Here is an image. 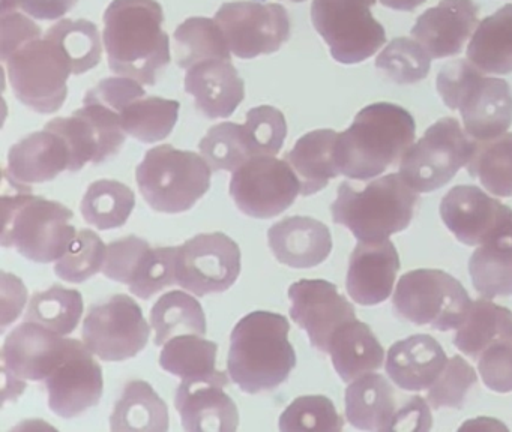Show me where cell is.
<instances>
[{"mask_svg":"<svg viewBox=\"0 0 512 432\" xmlns=\"http://www.w3.org/2000/svg\"><path fill=\"white\" fill-rule=\"evenodd\" d=\"M376 68L397 84H415L430 72L431 57L415 39L395 38L377 56Z\"/></svg>","mask_w":512,"mask_h":432,"instance_id":"7bdbcfd3","label":"cell"},{"mask_svg":"<svg viewBox=\"0 0 512 432\" xmlns=\"http://www.w3.org/2000/svg\"><path fill=\"white\" fill-rule=\"evenodd\" d=\"M448 357L442 345L430 335H412L395 342L386 357V374L407 392L427 390L439 378Z\"/></svg>","mask_w":512,"mask_h":432,"instance_id":"d4e9b609","label":"cell"},{"mask_svg":"<svg viewBox=\"0 0 512 432\" xmlns=\"http://www.w3.org/2000/svg\"><path fill=\"white\" fill-rule=\"evenodd\" d=\"M500 342L512 344V312L491 299L475 300L455 333V347L466 356L479 359L487 348Z\"/></svg>","mask_w":512,"mask_h":432,"instance_id":"1f68e13d","label":"cell"},{"mask_svg":"<svg viewBox=\"0 0 512 432\" xmlns=\"http://www.w3.org/2000/svg\"><path fill=\"white\" fill-rule=\"evenodd\" d=\"M398 270L400 255L391 240L359 242L350 255L347 293L359 305H379L391 296Z\"/></svg>","mask_w":512,"mask_h":432,"instance_id":"44dd1931","label":"cell"},{"mask_svg":"<svg viewBox=\"0 0 512 432\" xmlns=\"http://www.w3.org/2000/svg\"><path fill=\"white\" fill-rule=\"evenodd\" d=\"M424 2L425 0H380V3L386 6V8L404 12L413 11V9L418 8V6H421Z\"/></svg>","mask_w":512,"mask_h":432,"instance_id":"11a10c76","label":"cell"},{"mask_svg":"<svg viewBox=\"0 0 512 432\" xmlns=\"http://www.w3.org/2000/svg\"><path fill=\"white\" fill-rule=\"evenodd\" d=\"M301 194V183L286 159L253 156L233 171L230 197L245 215L269 219L280 215Z\"/></svg>","mask_w":512,"mask_h":432,"instance_id":"4fadbf2b","label":"cell"},{"mask_svg":"<svg viewBox=\"0 0 512 432\" xmlns=\"http://www.w3.org/2000/svg\"><path fill=\"white\" fill-rule=\"evenodd\" d=\"M241 248L224 233L197 234L178 246L176 279L185 290L202 297L229 290L242 267Z\"/></svg>","mask_w":512,"mask_h":432,"instance_id":"9a60e30c","label":"cell"},{"mask_svg":"<svg viewBox=\"0 0 512 432\" xmlns=\"http://www.w3.org/2000/svg\"><path fill=\"white\" fill-rule=\"evenodd\" d=\"M70 170V150L56 132H32L17 141L8 152V174L17 182L31 185L55 180L62 171Z\"/></svg>","mask_w":512,"mask_h":432,"instance_id":"484cf974","label":"cell"},{"mask_svg":"<svg viewBox=\"0 0 512 432\" xmlns=\"http://www.w3.org/2000/svg\"><path fill=\"white\" fill-rule=\"evenodd\" d=\"M79 0H2V12L22 9L37 20H58L76 6Z\"/></svg>","mask_w":512,"mask_h":432,"instance_id":"f5cc1de1","label":"cell"},{"mask_svg":"<svg viewBox=\"0 0 512 432\" xmlns=\"http://www.w3.org/2000/svg\"><path fill=\"white\" fill-rule=\"evenodd\" d=\"M41 29L19 11L2 12V60L26 42L41 38Z\"/></svg>","mask_w":512,"mask_h":432,"instance_id":"816d5d0a","label":"cell"},{"mask_svg":"<svg viewBox=\"0 0 512 432\" xmlns=\"http://www.w3.org/2000/svg\"><path fill=\"white\" fill-rule=\"evenodd\" d=\"M49 407L64 419H74L97 407L103 396V369L88 345L70 339L67 353L44 380Z\"/></svg>","mask_w":512,"mask_h":432,"instance_id":"e0dca14e","label":"cell"},{"mask_svg":"<svg viewBox=\"0 0 512 432\" xmlns=\"http://www.w3.org/2000/svg\"><path fill=\"white\" fill-rule=\"evenodd\" d=\"M448 230L467 246L512 236V209L473 185L454 186L440 203Z\"/></svg>","mask_w":512,"mask_h":432,"instance_id":"2e32d148","label":"cell"},{"mask_svg":"<svg viewBox=\"0 0 512 432\" xmlns=\"http://www.w3.org/2000/svg\"><path fill=\"white\" fill-rule=\"evenodd\" d=\"M337 140L338 134L332 129H316L302 135L293 149L284 155L298 176L304 197L322 191L329 180L340 176L335 156Z\"/></svg>","mask_w":512,"mask_h":432,"instance_id":"83f0119b","label":"cell"},{"mask_svg":"<svg viewBox=\"0 0 512 432\" xmlns=\"http://www.w3.org/2000/svg\"><path fill=\"white\" fill-rule=\"evenodd\" d=\"M173 41L175 60L179 68L190 69L205 60H230L229 44L215 18H188L179 24Z\"/></svg>","mask_w":512,"mask_h":432,"instance_id":"e575fe53","label":"cell"},{"mask_svg":"<svg viewBox=\"0 0 512 432\" xmlns=\"http://www.w3.org/2000/svg\"><path fill=\"white\" fill-rule=\"evenodd\" d=\"M284 315L254 311L238 321L230 335L227 372L242 392L256 395L277 389L296 366Z\"/></svg>","mask_w":512,"mask_h":432,"instance_id":"7a4b0ae2","label":"cell"},{"mask_svg":"<svg viewBox=\"0 0 512 432\" xmlns=\"http://www.w3.org/2000/svg\"><path fill=\"white\" fill-rule=\"evenodd\" d=\"M14 95L40 114L56 113L68 95L67 81L73 74L62 48L47 36L26 42L2 60Z\"/></svg>","mask_w":512,"mask_h":432,"instance_id":"9c48e42d","label":"cell"},{"mask_svg":"<svg viewBox=\"0 0 512 432\" xmlns=\"http://www.w3.org/2000/svg\"><path fill=\"white\" fill-rule=\"evenodd\" d=\"M211 176L203 156L172 144L152 147L136 170L137 185L149 206L172 215L190 210L211 188Z\"/></svg>","mask_w":512,"mask_h":432,"instance_id":"52a82bcc","label":"cell"},{"mask_svg":"<svg viewBox=\"0 0 512 432\" xmlns=\"http://www.w3.org/2000/svg\"><path fill=\"white\" fill-rule=\"evenodd\" d=\"M268 242L274 257L295 269L319 266L332 251L331 231L310 216L281 219L269 228Z\"/></svg>","mask_w":512,"mask_h":432,"instance_id":"603a6c76","label":"cell"},{"mask_svg":"<svg viewBox=\"0 0 512 432\" xmlns=\"http://www.w3.org/2000/svg\"><path fill=\"white\" fill-rule=\"evenodd\" d=\"M290 2L299 3V2H305V0H290Z\"/></svg>","mask_w":512,"mask_h":432,"instance_id":"9f6ffc18","label":"cell"},{"mask_svg":"<svg viewBox=\"0 0 512 432\" xmlns=\"http://www.w3.org/2000/svg\"><path fill=\"white\" fill-rule=\"evenodd\" d=\"M176 257H178V246L149 249L143 257L133 282L128 285L131 293L140 299L148 300L163 288L178 284Z\"/></svg>","mask_w":512,"mask_h":432,"instance_id":"c3c4849f","label":"cell"},{"mask_svg":"<svg viewBox=\"0 0 512 432\" xmlns=\"http://www.w3.org/2000/svg\"><path fill=\"white\" fill-rule=\"evenodd\" d=\"M157 0H113L104 14V45L110 69L154 86L170 63V39Z\"/></svg>","mask_w":512,"mask_h":432,"instance_id":"6da1fadb","label":"cell"},{"mask_svg":"<svg viewBox=\"0 0 512 432\" xmlns=\"http://www.w3.org/2000/svg\"><path fill=\"white\" fill-rule=\"evenodd\" d=\"M151 249L148 240L139 236H127L107 246L103 273L113 281L130 285L142 264L146 252Z\"/></svg>","mask_w":512,"mask_h":432,"instance_id":"681fc988","label":"cell"},{"mask_svg":"<svg viewBox=\"0 0 512 432\" xmlns=\"http://www.w3.org/2000/svg\"><path fill=\"white\" fill-rule=\"evenodd\" d=\"M107 246L95 231L83 228L77 231L65 254L56 261L55 272L59 278L73 284H82L103 270Z\"/></svg>","mask_w":512,"mask_h":432,"instance_id":"ee69618b","label":"cell"},{"mask_svg":"<svg viewBox=\"0 0 512 432\" xmlns=\"http://www.w3.org/2000/svg\"><path fill=\"white\" fill-rule=\"evenodd\" d=\"M467 59L484 74H511L512 3L478 24L467 45Z\"/></svg>","mask_w":512,"mask_h":432,"instance_id":"f546056e","label":"cell"},{"mask_svg":"<svg viewBox=\"0 0 512 432\" xmlns=\"http://www.w3.org/2000/svg\"><path fill=\"white\" fill-rule=\"evenodd\" d=\"M404 402V401H403ZM403 402L388 380L380 374H365L346 389V417L362 431H394Z\"/></svg>","mask_w":512,"mask_h":432,"instance_id":"4316f807","label":"cell"},{"mask_svg":"<svg viewBox=\"0 0 512 432\" xmlns=\"http://www.w3.org/2000/svg\"><path fill=\"white\" fill-rule=\"evenodd\" d=\"M32 188L4 170V231L2 246H14L20 255L47 264L58 261L77 236L71 225L73 210L59 201L35 197Z\"/></svg>","mask_w":512,"mask_h":432,"instance_id":"277c9868","label":"cell"},{"mask_svg":"<svg viewBox=\"0 0 512 432\" xmlns=\"http://www.w3.org/2000/svg\"><path fill=\"white\" fill-rule=\"evenodd\" d=\"M478 371L488 389L497 393L512 392V344L491 345L478 359Z\"/></svg>","mask_w":512,"mask_h":432,"instance_id":"f907efd6","label":"cell"},{"mask_svg":"<svg viewBox=\"0 0 512 432\" xmlns=\"http://www.w3.org/2000/svg\"><path fill=\"white\" fill-rule=\"evenodd\" d=\"M82 315V293L56 284L32 296L25 321H34L58 335L67 336L76 330Z\"/></svg>","mask_w":512,"mask_h":432,"instance_id":"ab89813d","label":"cell"},{"mask_svg":"<svg viewBox=\"0 0 512 432\" xmlns=\"http://www.w3.org/2000/svg\"><path fill=\"white\" fill-rule=\"evenodd\" d=\"M227 384L211 380H182L175 405L188 432H235L239 411L224 392Z\"/></svg>","mask_w":512,"mask_h":432,"instance_id":"7402d4cb","label":"cell"},{"mask_svg":"<svg viewBox=\"0 0 512 432\" xmlns=\"http://www.w3.org/2000/svg\"><path fill=\"white\" fill-rule=\"evenodd\" d=\"M244 132L253 156L278 155L286 140V117L271 105L251 108L245 117Z\"/></svg>","mask_w":512,"mask_h":432,"instance_id":"bcb514c9","label":"cell"},{"mask_svg":"<svg viewBox=\"0 0 512 432\" xmlns=\"http://www.w3.org/2000/svg\"><path fill=\"white\" fill-rule=\"evenodd\" d=\"M478 383L475 369L461 356H452L440 372L439 378L427 389V401L431 407L461 408L470 389Z\"/></svg>","mask_w":512,"mask_h":432,"instance_id":"7dc6e473","label":"cell"},{"mask_svg":"<svg viewBox=\"0 0 512 432\" xmlns=\"http://www.w3.org/2000/svg\"><path fill=\"white\" fill-rule=\"evenodd\" d=\"M185 90L209 119H227L245 96L244 80L230 60L212 59L187 69Z\"/></svg>","mask_w":512,"mask_h":432,"instance_id":"cb8c5ba5","label":"cell"},{"mask_svg":"<svg viewBox=\"0 0 512 432\" xmlns=\"http://www.w3.org/2000/svg\"><path fill=\"white\" fill-rule=\"evenodd\" d=\"M472 284L485 299L512 296V236L475 249L469 261Z\"/></svg>","mask_w":512,"mask_h":432,"instance_id":"d590c367","label":"cell"},{"mask_svg":"<svg viewBox=\"0 0 512 432\" xmlns=\"http://www.w3.org/2000/svg\"><path fill=\"white\" fill-rule=\"evenodd\" d=\"M155 345H164L178 335H206V317L196 297L181 290L169 291L151 309Z\"/></svg>","mask_w":512,"mask_h":432,"instance_id":"836d02e7","label":"cell"},{"mask_svg":"<svg viewBox=\"0 0 512 432\" xmlns=\"http://www.w3.org/2000/svg\"><path fill=\"white\" fill-rule=\"evenodd\" d=\"M415 134V119L406 108L391 102L368 105L338 134V170L349 179H373L403 158Z\"/></svg>","mask_w":512,"mask_h":432,"instance_id":"3957f363","label":"cell"},{"mask_svg":"<svg viewBox=\"0 0 512 432\" xmlns=\"http://www.w3.org/2000/svg\"><path fill=\"white\" fill-rule=\"evenodd\" d=\"M46 36L62 48L74 75L85 74L100 63L103 47L98 27L92 21L65 18L50 27Z\"/></svg>","mask_w":512,"mask_h":432,"instance_id":"60d3db41","label":"cell"},{"mask_svg":"<svg viewBox=\"0 0 512 432\" xmlns=\"http://www.w3.org/2000/svg\"><path fill=\"white\" fill-rule=\"evenodd\" d=\"M437 92L446 107L460 111L475 140L499 137L511 126V87L502 78L485 77L469 60L446 63L437 75Z\"/></svg>","mask_w":512,"mask_h":432,"instance_id":"8992f818","label":"cell"},{"mask_svg":"<svg viewBox=\"0 0 512 432\" xmlns=\"http://www.w3.org/2000/svg\"><path fill=\"white\" fill-rule=\"evenodd\" d=\"M343 426L334 402L323 395L299 396L281 413L278 422L281 432H338Z\"/></svg>","mask_w":512,"mask_h":432,"instance_id":"f6af8a7d","label":"cell"},{"mask_svg":"<svg viewBox=\"0 0 512 432\" xmlns=\"http://www.w3.org/2000/svg\"><path fill=\"white\" fill-rule=\"evenodd\" d=\"M419 203L400 173L358 186L343 182L331 206L332 221L349 228L359 242L388 239L409 227Z\"/></svg>","mask_w":512,"mask_h":432,"instance_id":"5b68a950","label":"cell"},{"mask_svg":"<svg viewBox=\"0 0 512 432\" xmlns=\"http://www.w3.org/2000/svg\"><path fill=\"white\" fill-rule=\"evenodd\" d=\"M431 426L433 419L424 398L415 395L404 399L395 419L394 431H430Z\"/></svg>","mask_w":512,"mask_h":432,"instance_id":"db71d44e","label":"cell"},{"mask_svg":"<svg viewBox=\"0 0 512 432\" xmlns=\"http://www.w3.org/2000/svg\"><path fill=\"white\" fill-rule=\"evenodd\" d=\"M199 149L212 171H235L253 158L244 125L233 122L212 126L200 141Z\"/></svg>","mask_w":512,"mask_h":432,"instance_id":"b9f144b4","label":"cell"},{"mask_svg":"<svg viewBox=\"0 0 512 432\" xmlns=\"http://www.w3.org/2000/svg\"><path fill=\"white\" fill-rule=\"evenodd\" d=\"M170 417L166 402L148 381L134 380L125 386L110 416L113 432L169 431Z\"/></svg>","mask_w":512,"mask_h":432,"instance_id":"4dcf8cb0","label":"cell"},{"mask_svg":"<svg viewBox=\"0 0 512 432\" xmlns=\"http://www.w3.org/2000/svg\"><path fill=\"white\" fill-rule=\"evenodd\" d=\"M472 306L458 279L443 270L416 269L404 273L395 288L392 308L401 320L430 326L439 332L458 329Z\"/></svg>","mask_w":512,"mask_h":432,"instance_id":"ba28073f","label":"cell"},{"mask_svg":"<svg viewBox=\"0 0 512 432\" xmlns=\"http://www.w3.org/2000/svg\"><path fill=\"white\" fill-rule=\"evenodd\" d=\"M475 143V138H469L457 119L443 117L406 150L398 173L418 194L436 191L467 165Z\"/></svg>","mask_w":512,"mask_h":432,"instance_id":"30bf717a","label":"cell"},{"mask_svg":"<svg viewBox=\"0 0 512 432\" xmlns=\"http://www.w3.org/2000/svg\"><path fill=\"white\" fill-rule=\"evenodd\" d=\"M218 345L200 335H178L164 344L160 365L164 371L182 380H211L229 384V378L217 369Z\"/></svg>","mask_w":512,"mask_h":432,"instance_id":"d6a6232c","label":"cell"},{"mask_svg":"<svg viewBox=\"0 0 512 432\" xmlns=\"http://www.w3.org/2000/svg\"><path fill=\"white\" fill-rule=\"evenodd\" d=\"M136 207L133 189L118 180L101 179L89 185L80 210L88 224L98 230L122 227Z\"/></svg>","mask_w":512,"mask_h":432,"instance_id":"8d00e7d4","label":"cell"},{"mask_svg":"<svg viewBox=\"0 0 512 432\" xmlns=\"http://www.w3.org/2000/svg\"><path fill=\"white\" fill-rule=\"evenodd\" d=\"M478 24L473 0H442L419 15L410 33L431 59H443L460 54Z\"/></svg>","mask_w":512,"mask_h":432,"instance_id":"ffe728a7","label":"cell"},{"mask_svg":"<svg viewBox=\"0 0 512 432\" xmlns=\"http://www.w3.org/2000/svg\"><path fill=\"white\" fill-rule=\"evenodd\" d=\"M215 21L239 59L272 54L290 38V18L280 3L241 0L221 5Z\"/></svg>","mask_w":512,"mask_h":432,"instance_id":"5bb4252c","label":"cell"},{"mask_svg":"<svg viewBox=\"0 0 512 432\" xmlns=\"http://www.w3.org/2000/svg\"><path fill=\"white\" fill-rule=\"evenodd\" d=\"M467 171L497 197H512V134L475 143Z\"/></svg>","mask_w":512,"mask_h":432,"instance_id":"f35d334b","label":"cell"},{"mask_svg":"<svg viewBox=\"0 0 512 432\" xmlns=\"http://www.w3.org/2000/svg\"><path fill=\"white\" fill-rule=\"evenodd\" d=\"M179 108L178 101L160 96L134 99L122 110V128L142 143H157L172 134L178 122Z\"/></svg>","mask_w":512,"mask_h":432,"instance_id":"74e56055","label":"cell"},{"mask_svg":"<svg viewBox=\"0 0 512 432\" xmlns=\"http://www.w3.org/2000/svg\"><path fill=\"white\" fill-rule=\"evenodd\" d=\"M289 297L290 317L322 353H329L332 336L341 326L356 320L352 303L338 293L337 285L325 279H301L290 285Z\"/></svg>","mask_w":512,"mask_h":432,"instance_id":"ac0fdd59","label":"cell"},{"mask_svg":"<svg viewBox=\"0 0 512 432\" xmlns=\"http://www.w3.org/2000/svg\"><path fill=\"white\" fill-rule=\"evenodd\" d=\"M151 327L142 308L127 294H115L89 308L83 341L106 362H124L145 350Z\"/></svg>","mask_w":512,"mask_h":432,"instance_id":"7c38bea8","label":"cell"},{"mask_svg":"<svg viewBox=\"0 0 512 432\" xmlns=\"http://www.w3.org/2000/svg\"><path fill=\"white\" fill-rule=\"evenodd\" d=\"M70 339L34 321H25L7 336L2 371L19 380H46L67 353Z\"/></svg>","mask_w":512,"mask_h":432,"instance_id":"d6986e66","label":"cell"},{"mask_svg":"<svg viewBox=\"0 0 512 432\" xmlns=\"http://www.w3.org/2000/svg\"><path fill=\"white\" fill-rule=\"evenodd\" d=\"M377 0H313L311 21L328 44L331 56L344 65L364 62L382 48L386 32L371 14Z\"/></svg>","mask_w":512,"mask_h":432,"instance_id":"8fae6325","label":"cell"},{"mask_svg":"<svg viewBox=\"0 0 512 432\" xmlns=\"http://www.w3.org/2000/svg\"><path fill=\"white\" fill-rule=\"evenodd\" d=\"M332 365L344 383L377 371L385 360V351L370 326L358 318L341 326L329 345Z\"/></svg>","mask_w":512,"mask_h":432,"instance_id":"f1b7e54d","label":"cell"}]
</instances>
